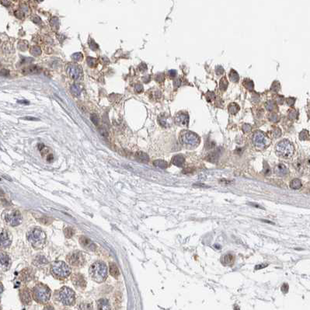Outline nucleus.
I'll return each instance as SVG.
<instances>
[{
  "label": "nucleus",
  "instance_id": "obj_1",
  "mask_svg": "<svg viewBox=\"0 0 310 310\" xmlns=\"http://www.w3.org/2000/svg\"><path fill=\"white\" fill-rule=\"evenodd\" d=\"M90 275L91 278L96 282H103L108 277V267L104 263L101 261H97L90 266Z\"/></svg>",
  "mask_w": 310,
  "mask_h": 310
},
{
  "label": "nucleus",
  "instance_id": "obj_2",
  "mask_svg": "<svg viewBox=\"0 0 310 310\" xmlns=\"http://www.w3.org/2000/svg\"><path fill=\"white\" fill-rule=\"evenodd\" d=\"M51 273L56 279L63 280L69 276L71 274V269L63 261H57L52 264Z\"/></svg>",
  "mask_w": 310,
  "mask_h": 310
},
{
  "label": "nucleus",
  "instance_id": "obj_3",
  "mask_svg": "<svg viewBox=\"0 0 310 310\" xmlns=\"http://www.w3.org/2000/svg\"><path fill=\"white\" fill-rule=\"evenodd\" d=\"M27 239L32 247L35 249H40L45 243L46 235L39 228L31 229L27 233Z\"/></svg>",
  "mask_w": 310,
  "mask_h": 310
},
{
  "label": "nucleus",
  "instance_id": "obj_4",
  "mask_svg": "<svg viewBox=\"0 0 310 310\" xmlns=\"http://www.w3.org/2000/svg\"><path fill=\"white\" fill-rule=\"evenodd\" d=\"M33 298L37 302L44 304L51 298V290L47 285L41 283L36 284L32 290Z\"/></svg>",
  "mask_w": 310,
  "mask_h": 310
},
{
  "label": "nucleus",
  "instance_id": "obj_5",
  "mask_svg": "<svg viewBox=\"0 0 310 310\" xmlns=\"http://www.w3.org/2000/svg\"><path fill=\"white\" fill-rule=\"evenodd\" d=\"M277 155L284 159H290L295 152L293 144L288 140H282L279 141L275 146Z\"/></svg>",
  "mask_w": 310,
  "mask_h": 310
},
{
  "label": "nucleus",
  "instance_id": "obj_6",
  "mask_svg": "<svg viewBox=\"0 0 310 310\" xmlns=\"http://www.w3.org/2000/svg\"><path fill=\"white\" fill-rule=\"evenodd\" d=\"M180 141L181 144L186 147L196 148L200 144V138L197 135L190 131H183L180 135Z\"/></svg>",
  "mask_w": 310,
  "mask_h": 310
},
{
  "label": "nucleus",
  "instance_id": "obj_7",
  "mask_svg": "<svg viewBox=\"0 0 310 310\" xmlns=\"http://www.w3.org/2000/svg\"><path fill=\"white\" fill-rule=\"evenodd\" d=\"M58 298L64 306H72L76 299V295L72 289L64 286L59 290Z\"/></svg>",
  "mask_w": 310,
  "mask_h": 310
},
{
  "label": "nucleus",
  "instance_id": "obj_8",
  "mask_svg": "<svg viewBox=\"0 0 310 310\" xmlns=\"http://www.w3.org/2000/svg\"><path fill=\"white\" fill-rule=\"evenodd\" d=\"M4 219L10 226H17L22 222L23 216L19 210H11L5 213Z\"/></svg>",
  "mask_w": 310,
  "mask_h": 310
},
{
  "label": "nucleus",
  "instance_id": "obj_9",
  "mask_svg": "<svg viewBox=\"0 0 310 310\" xmlns=\"http://www.w3.org/2000/svg\"><path fill=\"white\" fill-rule=\"evenodd\" d=\"M269 138L261 131H256L253 135V143L255 147L258 149H264L270 145Z\"/></svg>",
  "mask_w": 310,
  "mask_h": 310
},
{
  "label": "nucleus",
  "instance_id": "obj_10",
  "mask_svg": "<svg viewBox=\"0 0 310 310\" xmlns=\"http://www.w3.org/2000/svg\"><path fill=\"white\" fill-rule=\"evenodd\" d=\"M68 262L74 267H82L85 264V258L84 254L80 251H74L70 253L67 257Z\"/></svg>",
  "mask_w": 310,
  "mask_h": 310
},
{
  "label": "nucleus",
  "instance_id": "obj_11",
  "mask_svg": "<svg viewBox=\"0 0 310 310\" xmlns=\"http://www.w3.org/2000/svg\"><path fill=\"white\" fill-rule=\"evenodd\" d=\"M67 73L72 79L75 80H80L82 76V70L80 66L75 64H70L67 67Z\"/></svg>",
  "mask_w": 310,
  "mask_h": 310
},
{
  "label": "nucleus",
  "instance_id": "obj_12",
  "mask_svg": "<svg viewBox=\"0 0 310 310\" xmlns=\"http://www.w3.org/2000/svg\"><path fill=\"white\" fill-rule=\"evenodd\" d=\"M72 282L78 289H84L86 286V281L82 274L77 273L72 276Z\"/></svg>",
  "mask_w": 310,
  "mask_h": 310
},
{
  "label": "nucleus",
  "instance_id": "obj_13",
  "mask_svg": "<svg viewBox=\"0 0 310 310\" xmlns=\"http://www.w3.org/2000/svg\"><path fill=\"white\" fill-rule=\"evenodd\" d=\"M1 246L3 248H7L12 243V235L6 229H2L1 232Z\"/></svg>",
  "mask_w": 310,
  "mask_h": 310
},
{
  "label": "nucleus",
  "instance_id": "obj_14",
  "mask_svg": "<svg viewBox=\"0 0 310 310\" xmlns=\"http://www.w3.org/2000/svg\"><path fill=\"white\" fill-rule=\"evenodd\" d=\"M80 243L83 248L87 249L89 250L94 251L96 249V246L94 242H92L90 239L85 236H81L80 238Z\"/></svg>",
  "mask_w": 310,
  "mask_h": 310
},
{
  "label": "nucleus",
  "instance_id": "obj_15",
  "mask_svg": "<svg viewBox=\"0 0 310 310\" xmlns=\"http://www.w3.org/2000/svg\"><path fill=\"white\" fill-rule=\"evenodd\" d=\"M20 298L24 305H29L31 302V295L28 288H24L20 290Z\"/></svg>",
  "mask_w": 310,
  "mask_h": 310
},
{
  "label": "nucleus",
  "instance_id": "obj_16",
  "mask_svg": "<svg viewBox=\"0 0 310 310\" xmlns=\"http://www.w3.org/2000/svg\"><path fill=\"white\" fill-rule=\"evenodd\" d=\"M189 117L187 113H179L175 117V122L178 125L187 126L188 124Z\"/></svg>",
  "mask_w": 310,
  "mask_h": 310
},
{
  "label": "nucleus",
  "instance_id": "obj_17",
  "mask_svg": "<svg viewBox=\"0 0 310 310\" xmlns=\"http://www.w3.org/2000/svg\"><path fill=\"white\" fill-rule=\"evenodd\" d=\"M0 258H1V266H2V269L4 270H9L10 266H11V261H10V256L5 253H2Z\"/></svg>",
  "mask_w": 310,
  "mask_h": 310
},
{
  "label": "nucleus",
  "instance_id": "obj_18",
  "mask_svg": "<svg viewBox=\"0 0 310 310\" xmlns=\"http://www.w3.org/2000/svg\"><path fill=\"white\" fill-rule=\"evenodd\" d=\"M34 278V273L32 271L31 269L27 268L22 270L21 274H20V278L24 282H28L33 279Z\"/></svg>",
  "mask_w": 310,
  "mask_h": 310
},
{
  "label": "nucleus",
  "instance_id": "obj_19",
  "mask_svg": "<svg viewBox=\"0 0 310 310\" xmlns=\"http://www.w3.org/2000/svg\"><path fill=\"white\" fill-rule=\"evenodd\" d=\"M274 173L277 176L279 177H284L288 173V169L284 166V164H278L274 168Z\"/></svg>",
  "mask_w": 310,
  "mask_h": 310
},
{
  "label": "nucleus",
  "instance_id": "obj_20",
  "mask_svg": "<svg viewBox=\"0 0 310 310\" xmlns=\"http://www.w3.org/2000/svg\"><path fill=\"white\" fill-rule=\"evenodd\" d=\"M42 68L38 66H27L23 69L24 74H38L41 72Z\"/></svg>",
  "mask_w": 310,
  "mask_h": 310
},
{
  "label": "nucleus",
  "instance_id": "obj_21",
  "mask_svg": "<svg viewBox=\"0 0 310 310\" xmlns=\"http://www.w3.org/2000/svg\"><path fill=\"white\" fill-rule=\"evenodd\" d=\"M235 257L232 254H225L223 255L221 258V262L222 263L223 265H225V266H229V265H232L234 262Z\"/></svg>",
  "mask_w": 310,
  "mask_h": 310
},
{
  "label": "nucleus",
  "instance_id": "obj_22",
  "mask_svg": "<svg viewBox=\"0 0 310 310\" xmlns=\"http://www.w3.org/2000/svg\"><path fill=\"white\" fill-rule=\"evenodd\" d=\"M48 263V260L44 257V256H36V258L34 259V261H33V264L34 265H35L36 267H41L42 266H44Z\"/></svg>",
  "mask_w": 310,
  "mask_h": 310
},
{
  "label": "nucleus",
  "instance_id": "obj_23",
  "mask_svg": "<svg viewBox=\"0 0 310 310\" xmlns=\"http://www.w3.org/2000/svg\"><path fill=\"white\" fill-rule=\"evenodd\" d=\"M97 308L102 310L110 309L109 301L106 298H101L97 301Z\"/></svg>",
  "mask_w": 310,
  "mask_h": 310
},
{
  "label": "nucleus",
  "instance_id": "obj_24",
  "mask_svg": "<svg viewBox=\"0 0 310 310\" xmlns=\"http://www.w3.org/2000/svg\"><path fill=\"white\" fill-rule=\"evenodd\" d=\"M185 163V158L182 155H177L173 156L172 159V163L173 165L181 167Z\"/></svg>",
  "mask_w": 310,
  "mask_h": 310
},
{
  "label": "nucleus",
  "instance_id": "obj_25",
  "mask_svg": "<svg viewBox=\"0 0 310 310\" xmlns=\"http://www.w3.org/2000/svg\"><path fill=\"white\" fill-rule=\"evenodd\" d=\"M110 274H111V276H113L115 278H117L118 276H119V269H118L117 266L114 263H110Z\"/></svg>",
  "mask_w": 310,
  "mask_h": 310
},
{
  "label": "nucleus",
  "instance_id": "obj_26",
  "mask_svg": "<svg viewBox=\"0 0 310 310\" xmlns=\"http://www.w3.org/2000/svg\"><path fill=\"white\" fill-rule=\"evenodd\" d=\"M136 159L141 163H147L149 160V155L145 152H139L136 153Z\"/></svg>",
  "mask_w": 310,
  "mask_h": 310
},
{
  "label": "nucleus",
  "instance_id": "obj_27",
  "mask_svg": "<svg viewBox=\"0 0 310 310\" xmlns=\"http://www.w3.org/2000/svg\"><path fill=\"white\" fill-rule=\"evenodd\" d=\"M153 165L155 166V167L159 168V169H166L168 167V163L167 162H166L165 160H162V159H158V160H155V161L153 162Z\"/></svg>",
  "mask_w": 310,
  "mask_h": 310
},
{
  "label": "nucleus",
  "instance_id": "obj_28",
  "mask_svg": "<svg viewBox=\"0 0 310 310\" xmlns=\"http://www.w3.org/2000/svg\"><path fill=\"white\" fill-rule=\"evenodd\" d=\"M159 124L163 127H168L170 125V121L164 116H159L158 118Z\"/></svg>",
  "mask_w": 310,
  "mask_h": 310
},
{
  "label": "nucleus",
  "instance_id": "obj_29",
  "mask_svg": "<svg viewBox=\"0 0 310 310\" xmlns=\"http://www.w3.org/2000/svg\"><path fill=\"white\" fill-rule=\"evenodd\" d=\"M290 187L291 188L295 189V190L301 188V187H302V182H301V180L299 179L292 180L290 183Z\"/></svg>",
  "mask_w": 310,
  "mask_h": 310
},
{
  "label": "nucleus",
  "instance_id": "obj_30",
  "mask_svg": "<svg viewBox=\"0 0 310 310\" xmlns=\"http://www.w3.org/2000/svg\"><path fill=\"white\" fill-rule=\"evenodd\" d=\"M71 92L74 96H79L81 94V89H80V85H78L77 84H73L71 86Z\"/></svg>",
  "mask_w": 310,
  "mask_h": 310
},
{
  "label": "nucleus",
  "instance_id": "obj_31",
  "mask_svg": "<svg viewBox=\"0 0 310 310\" xmlns=\"http://www.w3.org/2000/svg\"><path fill=\"white\" fill-rule=\"evenodd\" d=\"M219 156V154L218 153V152H211V154H209V155H208L207 160H208V161L211 162V163H215V162H216L217 160H218Z\"/></svg>",
  "mask_w": 310,
  "mask_h": 310
},
{
  "label": "nucleus",
  "instance_id": "obj_32",
  "mask_svg": "<svg viewBox=\"0 0 310 310\" xmlns=\"http://www.w3.org/2000/svg\"><path fill=\"white\" fill-rule=\"evenodd\" d=\"M30 54L34 56H39L41 54V49L40 48L38 47V46H34L32 47L30 50Z\"/></svg>",
  "mask_w": 310,
  "mask_h": 310
},
{
  "label": "nucleus",
  "instance_id": "obj_33",
  "mask_svg": "<svg viewBox=\"0 0 310 310\" xmlns=\"http://www.w3.org/2000/svg\"><path fill=\"white\" fill-rule=\"evenodd\" d=\"M64 233H65V236L67 238H71L75 234V230L72 228H71V227H67V228L64 229Z\"/></svg>",
  "mask_w": 310,
  "mask_h": 310
},
{
  "label": "nucleus",
  "instance_id": "obj_34",
  "mask_svg": "<svg viewBox=\"0 0 310 310\" xmlns=\"http://www.w3.org/2000/svg\"><path fill=\"white\" fill-rule=\"evenodd\" d=\"M229 78L230 80L233 82H237L239 81V75L237 74V72L234 70H231L230 73H229Z\"/></svg>",
  "mask_w": 310,
  "mask_h": 310
},
{
  "label": "nucleus",
  "instance_id": "obj_35",
  "mask_svg": "<svg viewBox=\"0 0 310 310\" xmlns=\"http://www.w3.org/2000/svg\"><path fill=\"white\" fill-rule=\"evenodd\" d=\"M227 86H228V81H227L226 78L223 77L220 81V84H219V87H220V90L224 91L227 89Z\"/></svg>",
  "mask_w": 310,
  "mask_h": 310
},
{
  "label": "nucleus",
  "instance_id": "obj_36",
  "mask_svg": "<svg viewBox=\"0 0 310 310\" xmlns=\"http://www.w3.org/2000/svg\"><path fill=\"white\" fill-rule=\"evenodd\" d=\"M229 112L232 114H236L239 110V106L236 105L235 103H233L229 106Z\"/></svg>",
  "mask_w": 310,
  "mask_h": 310
},
{
  "label": "nucleus",
  "instance_id": "obj_37",
  "mask_svg": "<svg viewBox=\"0 0 310 310\" xmlns=\"http://www.w3.org/2000/svg\"><path fill=\"white\" fill-rule=\"evenodd\" d=\"M243 84L244 85L245 87L247 88V90H253V82L251 80H246L244 82H243Z\"/></svg>",
  "mask_w": 310,
  "mask_h": 310
},
{
  "label": "nucleus",
  "instance_id": "obj_38",
  "mask_svg": "<svg viewBox=\"0 0 310 310\" xmlns=\"http://www.w3.org/2000/svg\"><path fill=\"white\" fill-rule=\"evenodd\" d=\"M51 25L54 30H58V27H59V22H58V20L57 17H53L51 20Z\"/></svg>",
  "mask_w": 310,
  "mask_h": 310
},
{
  "label": "nucleus",
  "instance_id": "obj_39",
  "mask_svg": "<svg viewBox=\"0 0 310 310\" xmlns=\"http://www.w3.org/2000/svg\"><path fill=\"white\" fill-rule=\"evenodd\" d=\"M86 61H87L88 66H90V67H95L97 65V61L95 58H92V57H88Z\"/></svg>",
  "mask_w": 310,
  "mask_h": 310
},
{
  "label": "nucleus",
  "instance_id": "obj_40",
  "mask_svg": "<svg viewBox=\"0 0 310 310\" xmlns=\"http://www.w3.org/2000/svg\"><path fill=\"white\" fill-rule=\"evenodd\" d=\"M28 48V43L26 40H20L18 44V48L21 51H26Z\"/></svg>",
  "mask_w": 310,
  "mask_h": 310
},
{
  "label": "nucleus",
  "instance_id": "obj_41",
  "mask_svg": "<svg viewBox=\"0 0 310 310\" xmlns=\"http://www.w3.org/2000/svg\"><path fill=\"white\" fill-rule=\"evenodd\" d=\"M82 58H83V56H82V54L80 53V52L75 53V54H73L72 55V58L74 60V61H76V62H80V61H82Z\"/></svg>",
  "mask_w": 310,
  "mask_h": 310
},
{
  "label": "nucleus",
  "instance_id": "obj_42",
  "mask_svg": "<svg viewBox=\"0 0 310 310\" xmlns=\"http://www.w3.org/2000/svg\"><path fill=\"white\" fill-rule=\"evenodd\" d=\"M89 45H90V48H91L92 50H94V51L97 50L98 48H99L98 44H96L94 40H90V41H89Z\"/></svg>",
  "mask_w": 310,
  "mask_h": 310
},
{
  "label": "nucleus",
  "instance_id": "obj_43",
  "mask_svg": "<svg viewBox=\"0 0 310 310\" xmlns=\"http://www.w3.org/2000/svg\"><path fill=\"white\" fill-rule=\"evenodd\" d=\"M91 121L95 125H98V124H99V118H98V117L96 115V114H92Z\"/></svg>",
  "mask_w": 310,
  "mask_h": 310
},
{
  "label": "nucleus",
  "instance_id": "obj_44",
  "mask_svg": "<svg viewBox=\"0 0 310 310\" xmlns=\"http://www.w3.org/2000/svg\"><path fill=\"white\" fill-rule=\"evenodd\" d=\"M155 80H156L157 82H163V80H164V75H163V74H161V73L158 74L157 76H155Z\"/></svg>",
  "mask_w": 310,
  "mask_h": 310
},
{
  "label": "nucleus",
  "instance_id": "obj_45",
  "mask_svg": "<svg viewBox=\"0 0 310 310\" xmlns=\"http://www.w3.org/2000/svg\"><path fill=\"white\" fill-rule=\"evenodd\" d=\"M267 108L269 110H274V108H275V106H274V103H273L272 101H269L268 103H267V105H266Z\"/></svg>",
  "mask_w": 310,
  "mask_h": 310
},
{
  "label": "nucleus",
  "instance_id": "obj_46",
  "mask_svg": "<svg viewBox=\"0 0 310 310\" xmlns=\"http://www.w3.org/2000/svg\"><path fill=\"white\" fill-rule=\"evenodd\" d=\"M135 91L137 92V93H141V92L143 91V86L140 84H138V85H135Z\"/></svg>",
  "mask_w": 310,
  "mask_h": 310
},
{
  "label": "nucleus",
  "instance_id": "obj_47",
  "mask_svg": "<svg viewBox=\"0 0 310 310\" xmlns=\"http://www.w3.org/2000/svg\"><path fill=\"white\" fill-rule=\"evenodd\" d=\"M32 21L34 23H35V24H40V23H41V20H40V18L39 17V16H34L33 18L31 19Z\"/></svg>",
  "mask_w": 310,
  "mask_h": 310
},
{
  "label": "nucleus",
  "instance_id": "obj_48",
  "mask_svg": "<svg viewBox=\"0 0 310 310\" xmlns=\"http://www.w3.org/2000/svg\"><path fill=\"white\" fill-rule=\"evenodd\" d=\"M281 290L283 293H287L288 292V284H283V285L281 288Z\"/></svg>",
  "mask_w": 310,
  "mask_h": 310
},
{
  "label": "nucleus",
  "instance_id": "obj_49",
  "mask_svg": "<svg viewBox=\"0 0 310 310\" xmlns=\"http://www.w3.org/2000/svg\"><path fill=\"white\" fill-rule=\"evenodd\" d=\"M168 75H169V76L171 79H173V78H175V76H177V71H175V70H170V71L168 72Z\"/></svg>",
  "mask_w": 310,
  "mask_h": 310
},
{
  "label": "nucleus",
  "instance_id": "obj_50",
  "mask_svg": "<svg viewBox=\"0 0 310 310\" xmlns=\"http://www.w3.org/2000/svg\"><path fill=\"white\" fill-rule=\"evenodd\" d=\"M1 75H2V76L7 77V76H10V71L7 69H2V71H1Z\"/></svg>",
  "mask_w": 310,
  "mask_h": 310
},
{
  "label": "nucleus",
  "instance_id": "obj_51",
  "mask_svg": "<svg viewBox=\"0 0 310 310\" xmlns=\"http://www.w3.org/2000/svg\"><path fill=\"white\" fill-rule=\"evenodd\" d=\"M99 133L101 134V135H103V136H104V137H107V136H108V131H106L105 128H99Z\"/></svg>",
  "mask_w": 310,
  "mask_h": 310
},
{
  "label": "nucleus",
  "instance_id": "obj_52",
  "mask_svg": "<svg viewBox=\"0 0 310 310\" xmlns=\"http://www.w3.org/2000/svg\"><path fill=\"white\" fill-rule=\"evenodd\" d=\"M223 72H224V70H223L222 67H221V66H218V67L216 68L217 75H221V74L223 73Z\"/></svg>",
  "mask_w": 310,
  "mask_h": 310
},
{
  "label": "nucleus",
  "instance_id": "obj_53",
  "mask_svg": "<svg viewBox=\"0 0 310 310\" xmlns=\"http://www.w3.org/2000/svg\"><path fill=\"white\" fill-rule=\"evenodd\" d=\"M139 68H140V70H141V72H145V71H146V70H147V66H146V65H145V63H142V64H141V65H140Z\"/></svg>",
  "mask_w": 310,
  "mask_h": 310
},
{
  "label": "nucleus",
  "instance_id": "obj_54",
  "mask_svg": "<svg viewBox=\"0 0 310 310\" xmlns=\"http://www.w3.org/2000/svg\"><path fill=\"white\" fill-rule=\"evenodd\" d=\"M181 85V80L180 79H177V80L174 81V86H176V87H179L180 85Z\"/></svg>",
  "mask_w": 310,
  "mask_h": 310
},
{
  "label": "nucleus",
  "instance_id": "obj_55",
  "mask_svg": "<svg viewBox=\"0 0 310 310\" xmlns=\"http://www.w3.org/2000/svg\"><path fill=\"white\" fill-rule=\"evenodd\" d=\"M243 130L245 132H247V131H250V126L248 125V124H245L243 127Z\"/></svg>",
  "mask_w": 310,
  "mask_h": 310
},
{
  "label": "nucleus",
  "instance_id": "obj_56",
  "mask_svg": "<svg viewBox=\"0 0 310 310\" xmlns=\"http://www.w3.org/2000/svg\"><path fill=\"white\" fill-rule=\"evenodd\" d=\"M15 14H16V17H19V18H22L23 16H24V13L21 12H20V11H18V12L16 11V12L15 13Z\"/></svg>",
  "mask_w": 310,
  "mask_h": 310
},
{
  "label": "nucleus",
  "instance_id": "obj_57",
  "mask_svg": "<svg viewBox=\"0 0 310 310\" xmlns=\"http://www.w3.org/2000/svg\"><path fill=\"white\" fill-rule=\"evenodd\" d=\"M267 265H257V266L255 267V269H256V270H258V269H261V268H264V267H265Z\"/></svg>",
  "mask_w": 310,
  "mask_h": 310
},
{
  "label": "nucleus",
  "instance_id": "obj_58",
  "mask_svg": "<svg viewBox=\"0 0 310 310\" xmlns=\"http://www.w3.org/2000/svg\"><path fill=\"white\" fill-rule=\"evenodd\" d=\"M149 78H150V77H149V76H146V77H144V78H143V81H144V82H145V83H147L148 82H149V80H149Z\"/></svg>",
  "mask_w": 310,
  "mask_h": 310
},
{
  "label": "nucleus",
  "instance_id": "obj_59",
  "mask_svg": "<svg viewBox=\"0 0 310 310\" xmlns=\"http://www.w3.org/2000/svg\"><path fill=\"white\" fill-rule=\"evenodd\" d=\"M19 103H22V104H29V102L27 101V100H19Z\"/></svg>",
  "mask_w": 310,
  "mask_h": 310
},
{
  "label": "nucleus",
  "instance_id": "obj_60",
  "mask_svg": "<svg viewBox=\"0 0 310 310\" xmlns=\"http://www.w3.org/2000/svg\"><path fill=\"white\" fill-rule=\"evenodd\" d=\"M53 159V155H52V154H50V155H48V161L51 162Z\"/></svg>",
  "mask_w": 310,
  "mask_h": 310
},
{
  "label": "nucleus",
  "instance_id": "obj_61",
  "mask_svg": "<svg viewBox=\"0 0 310 310\" xmlns=\"http://www.w3.org/2000/svg\"><path fill=\"white\" fill-rule=\"evenodd\" d=\"M26 119H29V120H37L36 118H32V117H27Z\"/></svg>",
  "mask_w": 310,
  "mask_h": 310
},
{
  "label": "nucleus",
  "instance_id": "obj_62",
  "mask_svg": "<svg viewBox=\"0 0 310 310\" xmlns=\"http://www.w3.org/2000/svg\"><path fill=\"white\" fill-rule=\"evenodd\" d=\"M308 163L310 165V157L308 159Z\"/></svg>",
  "mask_w": 310,
  "mask_h": 310
},
{
  "label": "nucleus",
  "instance_id": "obj_63",
  "mask_svg": "<svg viewBox=\"0 0 310 310\" xmlns=\"http://www.w3.org/2000/svg\"><path fill=\"white\" fill-rule=\"evenodd\" d=\"M36 1H37V2H42L43 0H36Z\"/></svg>",
  "mask_w": 310,
  "mask_h": 310
}]
</instances>
